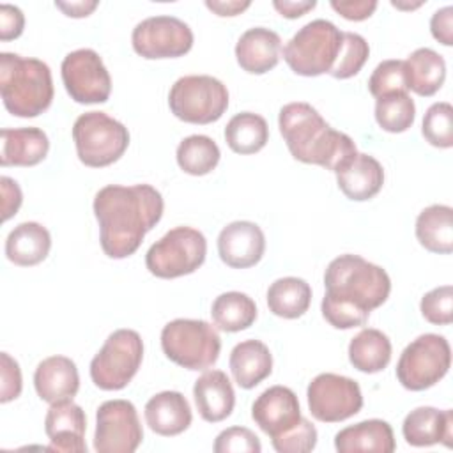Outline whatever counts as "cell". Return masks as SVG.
Here are the masks:
<instances>
[{"instance_id": "40", "label": "cell", "mask_w": 453, "mask_h": 453, "mask_svg": "<svg viewBox=\"0 0 453 453\" xmlns=\"http://www.w3.org/2000/svg\"><path fill=\"white\" fill-rule=\"evenodd\" d=\"M421 315L435 326H448L453 322V287L442 285L432 288L421 297Z\"/></svg>"}, {"instance_id": "13", "label": "cell", "mask_w": 453, "mask_h": 453, "mask_svg": "<svg viewBox=\"0 0 453 453\" xmlns=\"http://www.w3.org/2000/svg\"><path fill=\"white\" fill-rule=\"evenodd\" d=\"M308 407L315 419L322 423H338L352 418L363 407L359 384L345 375L319 373L308 384Z\"/></svg>"}, {"instance_id": "6", "label": "cell", "mask_w": 453, "mask_h": 453, "mask_svg": "<svg viewBox=\"0 0 453 453\" xmlns=\"http://www.w3.org/2000/svg\"><path fill=\"white\" fill-rule=\"evenodd\" d=\"M161 349L175 365L198 372L211 368L221 350L218 331L200 319H175L161 331Z\"/></svg>"}, {"instance_id": "31", "label": "cell", "mask_w": 453, "mask_h": 453, "mask_svg": "<svg viewBox=\"0 0 453 453\" xmlns=\"http://www.w3.org/2000/svg\"><path fill=\"white\" fill-rule=\"evenodd\" d=\"M391 350V342L382 331L365 327L349 343V361L363 373H377L389 365Z\"/></svg>"}, {"instance_id": "25", "label": "cell", "mask_w": 453, "mask_h": 453, "mask_svg": "<svg viewBox=\"0 0 453 453\" xmlns=\"http://www.w3.org/2000/svg\"><path fill=\"white\" fill-rule=\"evenodd\" d=\"M336 184L340 191L354 202L373 198L384 184V168L370 154H361L336 172Z\"/></svg>"}, {"instance_id": "38", "label": "cell", "mask_w": 453, "mask_h": 453, "mask_svg": "<svg viewBox=\"0 0 453 453\" xmlns=\"http://www.w3.org/2000/svg\"><path fill=\"white\" fill-rule=\"evenodd\" d=\"M421 133L425 140L437 149L453 147V106L446 101L428 106L423 117Z\"/></svg>"}, {"instance_id": "5", "label": "cell", "mask_w": 453, "mask_h": 453, "mask_svg": "<svg viewBox=\"0 0 453 453\" xmlns=\"http://www.w3.org/2000/svg\"><path fill=\"white\" fill-rule=\"evenodd\" d=\"M343 32L329 19H313L301 27L283 48L288 67L301 76L329 73L342 50Z\"/></svg>"}, {"instance_id": "24", "label": "cell", "mask_w": 453, "mask_h": 453, "mask_svg": "<svg viewBox=\"0 0 453 453\" xmlns=\"http://www.w3.org/2000/svg\"><path fill=\"white\" fill-rule=\"evenodd\" d=\"M0 136L2 166H34L48 156L50 140L39 127H4Z\"/></svg>"}, {"instance_id": "30", "label": "cell", "mask_w": 453, "mask_h": 453, "mask_svg": "<svg viewBox=\"0 0 453 453\" xmlns=\"http://www.w3.org/2000/svg\"><path fill=\"white\" fill-rule=\"evenodd\" d=\"M416 237L425 250L449 255L453 251V209L442 203L425 207L416 218Z\"/></svg>"}, {"instance_id": "21", "label": "cell", "mask_w": 453, "mask_h": 453, "mask_svg": "<svg viewBox=\"0 0 453 453\" xmlns=\"http://www.w3.org/2000/svg\"><path fill=\"white\" fill-rule=\"evenodd\" d=\"M281 51L280 35L265 27L248 28L235 44V58L242 71L264 74L278 65Z\"/></svg>"}, {"instance_id": "8", "label": "cell", "mask_w": 453, "mask_h": 453, "mask_svg": "<svg viewBox=\"0 0 453 453\" xmlns=\"http://www.w3.org/2000/svg\"><path fill=\"white\" fill-rule=\"evenodd\" d=\"M205 255L207 241L200 230L175 226L149 248L145 265L156 278L172 280L195 273L205 262Z\"/></svg>"}, {"instance_id": "15", "label": "cell", "mask_w": 453, "mask_h": 453, "mask_svg": "<svg viewBox=\"0 0 453 453\" xmlns=\"http://www.w3.org/2000/svg\"><path fill=\"white\" fill-rule=\"evenodd\" d=\"M191 28L175 16H150L140 21L131 34L133 50L149 60L177 58L193 48Z\"/></svg>"}, {"instance_id": "41", "label": "cell", "mask_w": 453, "mask_h": 453, "mask_svg": "<svg viewBox=\"0 0 453 453\" xmlns=\"http://www.w3.org/2000/svg\"><path fill=\"white\" fill-rule=\"evenodd\" d=\"M278 453H308L317 446V428L303 418L294 428L271 439Z\"/></svg>"}, {"instance_id": "45", "label": "cell", "mask_w": 453, "mask_h": 453, "mask_svg": "<svg viewBox=\"0 0 453 453\" xmlns=\"http://www.w3.org/2000/svg\"><path fill=\"white\" fill-rule=\"evenodd\" d=\"M331 7L349 21H363L375 12L377 2L375 0H333Z\"/></svg>"}, {"instance_id": "34", "label": "cell", "mask_w": 453, "mask_h": 453, "mask_svg": "<svg viewBox=\"0 0 453 453\" xmlns=\"http://www.w3.org/2000/svg\"><path fill=\"white\" fill-rule=\"evenodd\" d=\"M211 315L218 329L225 333H237L248 329L255 322L257 304L248 294L237 290L223 292L214 299Z\"/></svg>"}, {"instance_id": "20", "label": "cell", "mask_w": 453, "mask_h": 453, "mask_svg": "<svg viewBox=\"0 0 453 453\" xmlns=\"http://www.w3.org/2000/svg\"><path fill=\"white\" fill-rule=\"evenodd\" d=\"M34 386L42 402L55 403L73 400L80 389V375L74 361L67 356H50L34 372Z\"/></svg>"}, {"instance_id": "48", "label": "cell", "mask_w": 453, "mask_h": 453, "mask_svg": "<svg viewBox=\"0 0 453 453\" xmlns=\"http://www.w3.org/2000/svg\"><path fill=\"white\" fill-rule=\"evenodd\" d=\"M317 2L315 0H274L273 2V7L283 16V18H288V19H296V18H301L303 14H306L308 11L315 9Z\"/></svg>"}, {"instance_id": "3", "label": "cell", "mask_w": 453, "mask_h": 453, "mask_svg": "<svg viewBox=\"0 0 453 453\" xmlns=\"http://www.w3.org/2000/svg\"><path fill=\"white\" fill-rule=\"evenodd\" d=\"M280 133L294 159L338 172L357 156L354 140L333 129L308 103H288L278 115Z\"/></svg>"}, {"instance_id": "16", "label": "cell", "mask_w": 453, "mask_h": 453, "mask_svg": "<svg viewBox=\"0 0 453 453\" xmlns=\"http://www.w3.org/2000/svg\"><path fill=\"white\" fill-rule=\"evenodd\" d=\"M251 418L271 439L294 428L303 419L299 400L287 386H271L260 393L251 405Z\"/></svg>"}, {"instance_id": "17", "label": "cell", "mask_w": 453, "mask_h": 453, "mask_svg": "<svg viewBox=\"0 0 453 453\" xmlns=\"http://www.w3.org/2000/svg\"><path fill=\"white\" fill-rule=\"evenodd\" d=\"M85 430L87 418L78 403L73 400L51 403L44 418V432L50 437V451L87 453Z\"/></svg>"}, {"instance_id": "44", "label": "cell", "mask_w": 453, "mask_h": 453, "mask_svg": "<svg viewBox=\"0 0 453 453\" xmlns=\"http://www.w3.org/2000/svg\"><path fill=\"white\" fill-rule=\"evenodd\" d=\"M25 28V16L19 7L11 4L0 5V39L11 41L18 39Z\"/></svg>"}, {"instance_id": "1", "label": "cell", "mask_w": 453, "mask_h": 453, "mask_svg": "<svg viewBox=\"0 0 453 453\" xmlns=\"http://www.w3.org/2000/svg\"><path fill=\"white\" fill-rule=\"evenodd\" d=\"M165 202L150 184H108L94 196V214L99 223V241L110 258L133 255L147 232L161 219Z\"/></svg>"}, {"instance_id": "12", "label": "cell", "mask_w": 453, "mask_h": 453, "mask_svg": "<svg viewBox=\"0 0 453 453\" xmlns=\"http://www.w3.org/2000/svg\"><path fill=\"white\" fill-rule=\"evenodd\" d=\"M143 441L136 407L129 400H106L96 412L94 449L97 453H133Z\"/></svg>"}, {"instance_id": "43", "label": "cell", "mask_w": 453, "mask_h": 453, "mask_svg": "<svg viewBox=\"0 0 453 453\" xmlns=\"http://www.w3.org/2000/svg\"><path fill=\"white\" fill-rule=\"evenodd\" d=\"M2 368H0V402L7 403L11 400H16L21 395L23 380H21V370L14 357H11L7 352L0 354Z\"/></svg>"}, {"instance_id": "4", "label": "cell", "mask_w": 453, "mask_h": 453, "mask_svg": "<svg viewBox=\"0 0 453 453\" xmlns=\"http://www.w3.org/2000/svg\"><path fill=\"white\" fill-rule=\"evenodd\" d=\"M0 94L11 115L21 119L41 115L53 101V80L48 64L18 53H0Z\"/></svg>"}, {"instance_id": "26", "label": "cell", "mask_w": 453, "mask_h": 453, "mask_svg": "<svg viewBox=\"0 0 453 453\" xmlns=\"http://www.w3.org/2000/svg\"><path fill=\"white\" fill-rule=\"evenodd\" d=\"M334 448L340 453L375 451L391 453L395 451V434L384 419H365L356 425L342 428L334 435Z\"/></svg>"}, {"instance_id": "33", "label": "cell", "mask_w": 453, "mask_h": 453, "mask_svg": "<svg viewBox=\"0 0 453 453\" xmlns=\"http://www.w3.org/2000/svg\"><path fill=\"white\" fill-rule=\"evenodd\" d=\"M269 127L262 115L241 111L234 115L225 127V142L237 154H255L265 147Z\"/></svg>"}, {"instance_id": "27", "label": "cell", "mask_w": 453, "mask_h": 453, "mask_svg": "<svg viewBox=\"0 0 453 453\" xmlns=\"http://www.w3.org/2000/svg\"><path fill=\"white\" fill-rule=\"evenodd\" d=\"M228 366L237 386L251 389L271 375L273 354L264 342L244 340L232 349Z\"/></svg>"}, {"instance_id": "29", "label": "cell", "mask_w": 453, "mask_h": 453, "mask_svg": "<svg viewBox=\"0 0 453 453\" xmlns=\"http://www.w3.org/2000/svg\"><path fill=\"white\" fill-rule=\"evenodd\" d=\"M407 88L418 96H434L446 80V62L432 48H418L403 60Z\"/></svg>"}, {"instance_id": "2", "label": "cell", "mask_w": 453, "mask_h": 453, "mask_svg": "<svg viewBox=\"0 0 453 453\" xmlns=\"http://www.w3.org/2000/svg\"><path fill=\"white\" fill-rule=\"evenodd\" d=\"M324 287L320 303L324 319L336 329H352L363 326L370 311L386 303L391 280L380 265L345 253L329 262Z\"/></svg>"}, {"instance_id": "42", "label": "cell", "mask_w": 453, "mask_h": 453, "mask_svg": "<svg viewBox=\"0 0 453 453\" xmlns=\"http://www.w3.org/2000/svg\"><path fill=\"white\" fill-rule=\"evenodd\" d=\"M216 453H260V439L246 426H230L218 434L214 441Z\"/></svg>"}, {"instance_id": "51", "label": "cell", "mask_w": 453, "mask_h": 453, "mask_svg": "<svg viewBox=\"0 0 453 453\" xmlns=\"http://www.w3.org/2000/svg\"><path fill=\"white\" fill-rule=\"evenodd\" d=\"M391 5L396 7V9H416V7L421 5V2H416V4H402V2H395V0H393Z\"/></svg>"}, {"instance_id": "23", "label": "cell", "mask_w": 453, "mask_h": 453, "mask_svg": "<svg viewBox=\"0 0 453 453\" xmlns=\"http://www.w3.org/2000/svg\"><path fill=\"white\" fill-rule=\"evenodd\" d=\"M145 421L152 432L173 437L189 428L193 414L189 402L179 391H161L154 395L143 409Z\"/></svg>"}, {"instance_id": "35", "label": "cell", "mask_w": 453, "mask_h": 453, "mask_svg": "<svg viewBox=\"0 0 453 453\" xmlns=\"http://www.w3.org/2000/svg\"><path fill=\"white\" fill-rule=\"evenodd\" d=\"M175 157L180 170L198 177L211 173L218 166L221 152L211 136L191 134L179 143Z\"/></svg>"}, {"instance_id": "47", "label": "cell", "mask_w": 453, "mask_h": 453, "mask_svg": "<svg viewBox=\"0 0 453 453\" xmlns=\"http://www.w3.org/2000/svg\"><path fill=\"white\" fill-rule=\"evenodd\" d=\"M0 184H2V196H4L2 198V212H4L2 218H4V221H7L9 218H12L18 212L23 195H21L18 182L7 175H4L0 179Z\"/></svg>"}, {"instance_id": "46", "label": "cell", "mask_w": 453, "mask_h": 453, "mask_svg": "<svg viewBox=\"0 0 453 453\" xmlns=\"http://www.w3.org/2000/svg\"><path fill=\"white\" fill-rule=\"evenodd\" d=\"M432 35L444 46L453 44V7L446 5L437 9L430 19Z\"/></svg>"}, {"instance_id": "36", "label": "cell", "mask_w": 453, "mask_h": 453, "mask_svg": "<svg viewBox=\"0 0 453 453\" xmlns=\"http://www.w3.org/2000/svg\"><path fill=\"white\" fill-rule=\"evenodd\" d=\"M416 119L414 99L407 92H395L375 101V120L388 133L407 131Z\"/></svg>"}, {"instance_id": "49", "label": "cell", "mask_w": 453, "mask_h": 453, "mask_svg": "<svg viewBox=\"0 0 453 453\" xmlns=\"http://www.w3.org/2000/svg\"><path fill=\"white\" fill-rule=\"evenodd\" d=\"M251 5L250 0H205V7L218 16H237Z\"/></svg>"}, {"instance_id": "50", "label": "cell", "mask_w": 453, "mask_h": 453, "mask_svg": "<svg viewBox=\"0 0 453 453\" xmlns=\"http://www.w3.org/2000/svg\"><path fill=\"white\" fill-rule=\"evenodd\" d=\"M99 4L94 2H55V7L60 9L69 18H85L88 16Z\"/></svg>"}, {"instance_id": "37", "label": "cell", "mask_w": 453, "mask_h": 453, "mask_svg": "<svg viewBox=\"0 0 453 453\" xmlns=\"http://www.w3.org/2000/svg\"><path fill=\"white\" fill-rule=\"evenodd\" d=\"M370 55V46L366 39L356 32H343L342 50L329 74L336 80H347L356 76L366 64Z\"/></svg>"}, {"instance_id": "22", "label": "cell", "mask_w": 453, "mask_h": 453, "mask_svg": "<svg viewBox=\"0 0 453 453\" xmlns=\"http://www.w3.org/2000/svg\"><path fill=\"white\" fill-rule=\"evenodd\" d=\"M193 396L198 414L209 423L226 419L235 405V393L232 382L221 370L203 372L195 380Z\"/></svg>"}, {"instance_id": "10", "label": "cell", "mask_w": 453, "mask_h": 453, "mask_svg": "<svg viewBox=\"0 0 453 453\" xmlns=\"http://www.w3.org/2000/svg\"><path fill=\"white\" fill-rule=\"evenodd\" d=\"M143 359L142 336L133 329L113 331L90 361V379L104 391L124 389Z\"/></svg>"}, {"instance_id": "11", "label": "cell", "mask_w": 453, "mask_h": 453, "mask_svg": "<svg viewBox=\"0 0 453 453\" xmlns=\"http://www.w3.org/2000/svg\"><path fill=\"white\" fill-rule=\"evenodd\" d=\"M451 349L444 336L419 334L400 354L396 379L409 391H423L435 386L449 370Z\"/></svg>"}, {"instance_id": "18", "label": "cell", "mask_w": 453, "mask_h": 453, "mask_svg": "<svg viewBox=\"0 0 453 453\" xmlns=\"http://www.w3.org/2000/svg\"><path fill=\"white\" fill-rule=\"evenodd\" d=\"M265 251V235L253 221H232L218 235L219 258L234 269L258 264Z\"/></svg>"}, {"instance_id": "14", "label": "cell", "mask_w": 453, "mask_h": 453, "mask_svg": "<svg viewBox=\"0 0 453 453\" xmlns=\"http://www.w3.org/2000/svg\"><path fill=\"white\" fill-rule=\"evenodd\" d=\"M64 87L80 104L106 103L111 94V78L97 51L80 48L67 53L60 65Z\"/></svg>"}, {"instance_id": "28", "label": "cell", "mask_w": 453, "mask_h": 453, "mask_svg": "<svg viewBox=\"0 0 453 453\" xmlns=\"http://www.w3.org/2000/svg\"><path fill=\"white\" fill-rule=\"evenodd\" d=\"M51 248V235L46 226L37 221H23L16 225L5 239V257L19 265L32 267L41 264Z\"/></svg>"}, {"instance_id": "32", "label": "cell", "mask_w": 453, "mask_h": 453, "mask_svg": "<svg viewBox=\"0 0 453 453\" xmlns=\"http://www.w3.org/2000/svg\"><path fill=\"white\" fill-rule=\"evenodd\" d=\"M310 303L311 287L303 278H278L267 288V306L276 317L299 319L308 311Z\"/></svg>"}, {"instance_id": "7", "label": "cell", "mask_w": 453, "mask_h": 453, "mask_svg": "<svg viewBox=\"0 0 453 453\" xmlns=\"http://www.w3.org/2000/svg\"><path fill=\"white\" fill-rule=\"evenodd\" d=\"M78 159L90 168H103L119 161L127 145L129 131L104 111L81 113L73 124Z\"/></svg>"}, {"instance_id": "9", "label": "cell", "mask_w": 453, "mask_h": 453, "mask_svg": "<svg viewBox=\"0 0 453 453\" xmlns=\"http://www.w3.org/2000/svg\"><path fill=\"white\" fill-rule=\"evenodd\" d=\"M172 113L189 124H211L228 108V90L214 76L189 74L179 78L168 94Z\"/></svg>"}, {"instance_id": "39", "label": "cell", "mask_w": 453, "mask_h": 453, "mask_svg": "<svg viewBox=\"0 0 453 453\" xmlns=\"http://www.w3.org/2000/svg\"><path fill=\"white\" fill-rule=\"evenodd\" d=\"M368 90L375 99L388 94H395V92H407L409 88L405 81L403 60H398V58L382 60L373 69L368 80Z\"/></svg>"}, {"instance_id": "19", "label": "cell", "mask_w": 453, "mask_h": 453, "mask_svg": "<svg viewBox=\"0 0 453 453\" xmlns=\"http://www.w3.org/2000/svg\"><path fill=\"white\" fill-rule=\"evenodd\" d=\"M402 434L407 444L416 448L434 446L442 442L446 448L453 446V411H439L435 407L412 409L402 425Z\"/></svg>"}]
</instances>
